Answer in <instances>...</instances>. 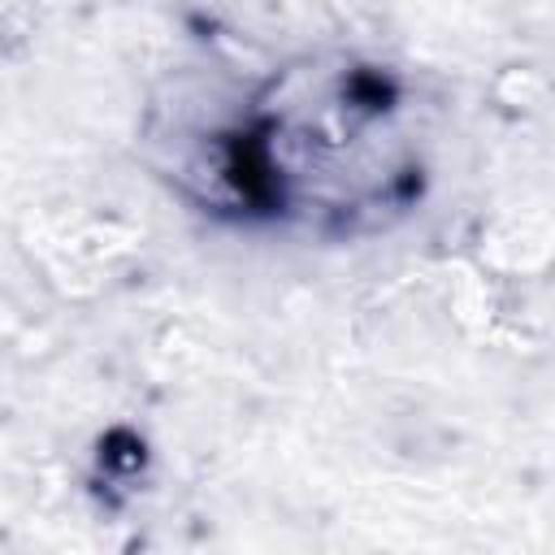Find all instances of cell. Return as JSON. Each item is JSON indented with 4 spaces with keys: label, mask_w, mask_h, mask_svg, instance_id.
<instances>
[{
    "label": "cell",
    "mask_w": 555,
    "mask_h": 555,
    "mask_svg": "<svg viewBox=\"0 0 555 555\" xmlns=\"http://www.w3.org/2000/svg\"><path fill=\"white\" fill-rule=\"evenodd\" d=\"M403 113L408 95L382 69L291 74L221 139L217 178L260 212L338 221L347 230L386 221L416 195L421 178Z\"/></svg>",
    "instance_id": "1"
}]
</instances>
